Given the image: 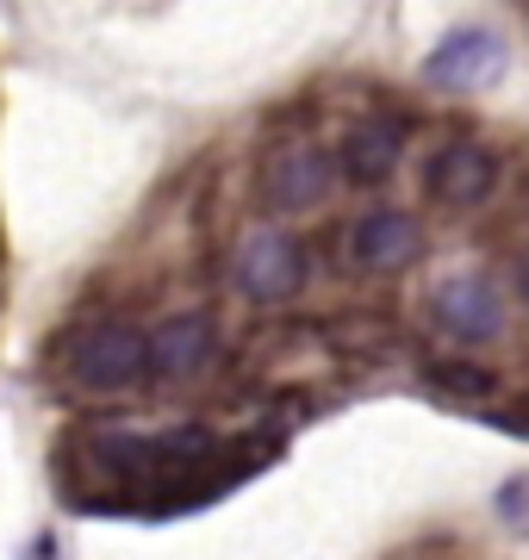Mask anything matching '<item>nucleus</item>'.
<instances>
[{"label":"nucleus","instance_id":"1","mask_svg":"<svg viewBox=\"0 0 529 560\" xmlns=\"http://www.w3.org/2000/svg\"><path fill=\"white\" fill-rule=\"evenodd\" d=\"M69 381L75 393H94V399H119V393H138L143 386V337L131 318H94L69 349Z\"/></svg>","mask_w":529,"mask_h":560}]
</instances>
